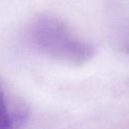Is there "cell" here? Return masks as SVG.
Listing matches in <instances>:
<instances>
[{"label": "cell", "mask_w": 129, "mask_h": 129, "mask_svg": "<svg viewBox=\"0 0 129 129\" xmlns=\"http://www.w3.org/2000/svg\"><path fill=\"white\" fill-rule=\"evenodd\" d=\"M31 39L41 53L68 64H84L95 54L93 45L80 39L62 21L52 17H41L34 22Z\"/></svg>", "instance_id": "obj_1"}, {"label": "cell", "mask_w": 129, "mask_h": 129, "mask_svg": "<svg viewBox=\"0 0 129 129\" xmlns=\"http://www.w3.org/2000/svg\"><path fill=\"white\" fill-rule=\"evenodd\" d=\"M18 119L10 111L5 95L0 91V129H16Z\"/></svg>", "instance_id": "obj_2"}]
</instances>
